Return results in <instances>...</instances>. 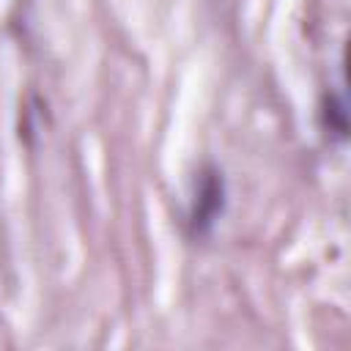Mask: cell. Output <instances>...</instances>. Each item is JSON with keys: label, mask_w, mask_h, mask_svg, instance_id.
I'll use <instances>...</instances> for the list:
<instances>
[{"label": "cell", "mask_w": 351, "mask_h": 351, "mask_svg": "<svg viewBox=\"0 0 351 351\" xmlns=\"http://www.w3.org/2000/svg\"><path fill=\"white\" fill-rule=\"evenodd\" d=\"M225 211V178L214 165H206L195 184V197L189 208V233L208 236Z\"/></svg>", "instance_id": "obj_1"}, {"label": "cell", "mask_w": 351, "mask_h": 351, "mask_svg": "<svg viewBox=\"0 0 351 351\" xmlns=\"http://www.w3.org/2000/svg\"><path fill=\"white\" fill-rule=\"evenodd\" d=\"M321 123L329 134H335L337 140H346V134H348V110H346V99L340 93H326L324 96Z\"/></svg>", "instance_id": "obj_2"}]
</instances>
